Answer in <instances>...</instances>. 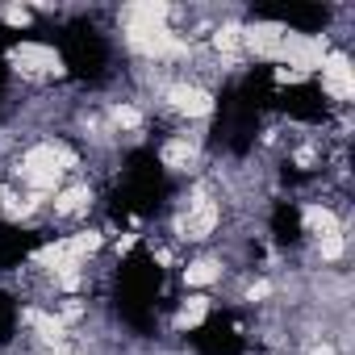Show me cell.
<instances>
[{
	"label": "cell",
	"mask_w": 355,
	"mask_h": 355,
	"mask_svg": "<svg viewBox=\"0 0 355 355\" xmlns=\"http://www.w3.org/2000/svg\"><path fill=\"white\" fill-rule=\"evenodd\" d=\"M55 234L46 230H30V226H13V222H0V272H13L21 268L38 247H46Z\"/></svg>",
	"instance_id": "obj_7"
},
{
	"label": "cell",
	"mask_w": 355,
	"mask_h": 355,
	"mask_svg": "<svg viewBox=\"0 0 355 355\" xmlns=\"http://www.w3.org/2000/svg\"><path fill=\"white\" fill-rule=\"evenodd\" d=\"M38 38V30L30 26V30H21V26H5L0 21V51H9V46H21V42H34Z\"/></svg>",
	"instance_id": "obj_12"
},
{
	"label": "cell",
	"mask_w": 355,
	"mask_h": 355,
	"mask_svg": "<svg viewBox=\"0 0 355 355\" xmlns=\"http://www.w3.org/2000/svg\"><path fill=\"white\" fill-rule=\"evenodd\" d=\"M234 92H239V101L251 109V113H268L272 105H276V67L272 63H255L239 84H234Z\"/></svg>",
	"instance_id": "obj_8"
},
{
	"label": "cell",
	"mask_w": 355,
	"mask_h": 355,
	"mask_svg": "<svg viewBox=\"0 0 355 355\" xmlns=\"http://www.w3.org/2000/svg\"><path fill=\"white\" fill-rule=\"evenodd\" d=\"M272 109H280V113H284V117H293V121L318 125V121H326V117H330V96H326V88H322V84L305 80V84L276 88V105H272Z\"/></svg>",
	"instance_id": "obj_6"
},
{
	"label": "cell",
	"mask_w": 355,
	"mask_h": 355,
	"mask_svg": "<svg viewBox=\"0 0 355 355\" xmlns=\"http://www.w3.org/2000/svg\"><path fill=\"white\" fill-rule=\"evenodd\" d=\"M259 125H263V117L251 113V109L239 101L234 84H226V88L218 92V101H214L209 150H226V155L243 159V155H251V146H255V138H259Z\"/></svg>",
	"instance_id": "obj_4"
},
{
	"label": "cell",
	"mask_w": 355,
	"mask_h": 355,
	"mask_svg": "<svg viewBox=\"0 0 355 355\" xmlns=\"http://www.w3.org/2000/svg\"><path fill=\"white\" fill-rule=\"evenodd\" d=\"M268 226H272V243L276 247H297L305 239V222H301L297 201H276L272 214H268Z\"/></svg>",
	"instance_id": "obj_10"
},
{
	"label": "cell",
	"mask_w": 355,
	"mask_h": 355,
	"mask_svg": "<svg viewBox=\"0 0 355 355\" xmlns=\"http://www.w3.org/2000/svg\"><path fill=\"white\" fill-rule=\"evenodd\" d=\"M51 42H55L59 55H63L67 80H76V84H105L113 55H109V38L96 30V21L76 17V21H67Z\"/></svg>",
	"instance_id": "obj_3"
},
{
	"label": "cell",
	"mask_w": 355,
	"mask_h": 355,
	"mask_svg": "<svg viewBox=\"0 0 355 355\" xmlns=\"http://www.w3.org/2000/svg\"><path fill=\"white\" fill-rule=\"evenodd\" d=\"M163 293V268L159 259L138 243L121 255L117 276H113V313L134 330V334H150L155 330V305Z\"/></svg>",
	"instance_id": "obj_2"
},
{
	"label": "cell",
	"mask_w": 355,
	"mask_h": 355,
	"mask_svg": "<svg viewBox=\"0 0 355 355\" xmlns=\"http://www.w3.org/2000/svg\"><path fill=\"white\" fill-rule=\"evenodd\" d=\"M280 180H284V184H301L305 171H297V163H280Z\"/></svg>",
	"instance_id": "obj_13"
},
{
	"label": "cell",
	"mask_w": 355,
	"mask_h": 355,
	"mask_svg": "<svg viewBox=\"0 0 355 355\" xmlns=\"http://www.w3.org/2000/svg\"><path fill=\"white\" fill-rule=\"evenodd\" d=\"M5 88H9V63H5V55H0V96H5Z\"/></svg>",
	"instance_id": "obj_14"
},
{
	"label": "cell",
	"mask_w": 355,
	"mask_h": 355,
	"mask_svg": "<svg viewBox=\"0 0 355 355\" xmlns=\"http://www.w3.org/2000/svg\"><path fill=\"white\" fill-rule=\"evenodd\" d=\"M255 21H280V26H293L301 34H318L334 13L330 5H288V9H251Z\"/></svg>",
	"instance_id": "obj_9"
},
{
	"label": "cell",
	"mask_w": 355,
	"mask_h": 355,
	"mask_svg": "<svg viewBox=\"0 0 355 355\" xmlns=\"http://www.w3.org/2000/svg\"><path fill=\"white\" fill-rule=\"evenodd\" d=\"M189 347L197 355H247V338H243L234 313H226V309H214L205 322H197L189 330Z\"/></svg>",
	"instance_id": "obj_5"
},
{
	"label": "cell",
	"mask_w": 355,
	"mask_h": 355,
	"mask_svg": "<svg viewBox=\"0 0 355 355\" xmlns=\"http://www.w3.org/2000/svg\"><path fill=\"white\" fill-rule=\"evenodd\" d=\"M17 330V301L9 293H0V347H5Z\"/></svg>",
	"instance_id": "obj_11"
},
{
	"label": "cell",
	"mask_w": 355,
	"mask_h": 355,
	"mask_svg": "<svg viewBox=\"0 0 355 355\" xmlns=\"http://www.w3.org/2000/svg\"><path fill=\"white\" fill-rule=\"evenodd\" d=\"M171 197V180H167V167L150 146H138L125 155L121 167V180L109 193V218L113 226H130L134 218H155L163 214Z\"/></svg>",
	"instance_id": "obj_1"
}]
</instances>
